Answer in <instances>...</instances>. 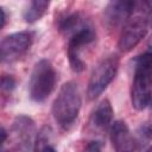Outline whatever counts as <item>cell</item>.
I'll use <instances>...</instances> for the list:
<instances>
[{
	"mask_svg": "<svg viewBox=\"0 0 152 152\" xmlns=\"http://www.w3.org/2000/svg\"><path fill=\"white\" fill-rule=\"evenodd\" d=\"M131 101L137 110L145 109L152 101V50L144 52L134 61Z\"/></svg>",
	"mask_w": 152,
	"mask_h": 152,
	"instance_id": "cell-1",
	"label": "cell"
},
{
	"mask_svg": "<svg viewBox=\"0 0 152 152\" xmlns=\"http://www.w3.org/2000/svg\"><path fill=\"white\" fill-rule=\"evenodd\" d=\"M82 106V99L80 88L76 82H65L53 103H52V115L55 121L64 129L70 128L76 121Z\"/></svg>",
	"mask_w": 152,
	"mask_h": 152,
	"instance_id": "cell-2",
	"label": "cell"
},
{
	"mask_svg": "<svg viewBox=\"0 0 152 152\" xmlns=\"http://www.w3.org/2000/svg\"><path fill=\"white\" fill-rule=\"evenodd\" d=\"M56 70L49 59L38 61L31 72L28 82V94L32 101L44 102L53 91L56 86Z\"/></svg>",
	"mask_w": 152,
	"mask_h": 152,
	"instance_id": "cell-3",
	"label": "cell"
},
{
	"mask_svg": "<svg viewBox=\"0 0 152 152\" xmlns=\"http://www.w3.org/2000/svg\"><path fill=\"white\" fill-rule=\"evenodd\" d=\"M118 69L119 57L116 55H109L102 58L96 64V66L90 74L88 82L87 95L89 100H95L103 93V90L110 84V82L116 76Z\"/></svg>",
	"mask_w": 152,
	"mask_h": 152,
	"instance_id": "cell-4",
	"label": "cell"
},
{
	"mask_svg": "<svg viewBox=\"0 0 152 152\" xmlns=\"http://www.w3.org/2000/svg\"><path fill=\"white\" fill-rule=\"evenodd\" d=\"M95 39H96V32L90 23L68 38L66 53H68L69 64L72 71L81 72L84 70L86 62L82 58L83 50L84 48L93 44Z\"/></svg>",
	"mask_w": 152,
	"mask_h": 152,
	"instance_id": "cell-5",
	"label": "cell"
},
{
	"mask_svg": "<svg viewBox=\"0 0 152 152\" xmlns=\"http://www.w3.org/2000/svg\"><path fill=\"white\" fill-rule=\"evenodd\" d=\"M34 33L32 31H20L2 38L0 44L1 61L12 63L23 57L32 46Z\"/></svg>",
	"mask_w": 152,
	"mask_h": 152,
	"instance_id": "cell-6",
	"label": "cell"
},
{
	"mask_svg": "<svg viewBox=\"0 0 152 152\" xmlns=\"http://www.w3.org/2000/svg\"><path fill=\"white\" fill-rule=\"evenodd\" d=\"M148 27L147 19L141 15L131 17L120 32V37L118 40V48L121 52H129L133 50L140 40L146 36Z\"/></svg>",
	"mask_w": 152,
	"mask_h": 152,
	"instance_id": "cell-7",
	"label": "cell"
},
{
	"mask_svg": "<svg viewBox=\"0 0 152 152\" xmlns=\"http://www.w3.org/2000/svg\"><path fill=\"white\" fill-rule=\"evenodd\" d=\"M12 133L17 147L21 152H28L34 146L36 125L34 121L26 115H18L12 126Z\"/></svg>",
	"mask_w": 152,
	"mask_h": 152,
	"instance_id": "cell-8",
	"label": "cell"
},
{
	"mask_svg": "<svg viewBox=\"0 0 152 152\" xmlns=\"http://www.w3.org/2000/svg\"><path fill=\"white\" fill-rule=\"evenodd\" d=\"M138 4L134 1H122L115 0L110 1L103 8V20L107 27L115 28L125 23L132 17Z\"/></svg>",
	"mask_w": 152,
	"mask_h": 152,
	"instance_id": "cell-9",
	"label": "cell"
},
{
	"mask_svg": "<svg viewBox=\"0 0 152 152\" xmlns=\"http://www.w3.org/2000/svg\"><path fill=\"white\" fill-rule=\"evenodd\" d=\"M109 137L115 152H135L137 141L125 121H114L109 128Z\"/></svg>",
	"mask_w": 152,
	"mask_h": 152,
	"instance_id": "cell-10",
	"label": "cell"
},
{
	"mask_svg": "<svg viewBox=\"0 0 152 152\" xmlns=\"http://www.w3.org/2000/svg\"><path fill=\"white\" fill-rule=\"evenodd\" d=\"M112 120H113V107L109 100L104 99L94 109L90 116V125L97 131H104L108 127L110 128Z\"/></svg>",
	"mask_w": 152,
	"mask_h": 152,
	"instance_id": "cell-11",
	"label": "cell"
},
{
	"mask_svg": "<svg viewBox=\"0 0 152 152\" xmlns=\"http://www.w3.org/2000/svg\"><path fill=\"white\" fill-rule=\"evenodd\" d=\"M87 24H89V21L81 13L75 12V13H69L63 18H61L58 21V28L65 37L69 38L74 33L83 28Z\"/></svg>",
	"mask_w": 152,
	"mask_h": 152,
	"instance_id": "cell-12",
	"label": "cell"
},
{
	"mask_svg": "<svg viewBox=\"0 0 152 152\" xmlns=\"http://www.w3.org/2000/svg\"><path fill=\"white\" fill-rule=\"evenodd\" d=\"M49 6H50V2L44 0H33L27 2L23 11L24 20L28 24H33L38 21L46 13Z\"/></svg>",
	"mask_w": 152,
	"mask_h": 152,
	"instance_id": "cell-13",
	"label": "cell"
},
{
	"mask_svg": "<svg viewBox=\"0 0 152 152\" xmlns=\"http://www.w3.org/2000/svg\"><path fill=\"white\" fill-rule=\"evenodd\" d=\"M15 78L12 75H2L1 77V91L2 94H11L15 88Z\"/></svg>",
	"mask_w": 152,
	"mask_h": 152,
	"instance_id": "cell-14",
	"label": "cell"
},
{
	"mask_svg": "<svg viewBox=\"0 0 152 152\" xmlns=\"http://www.w3.org/2000/svg\"><path fill=\"white\" fill-rule=\"evenodd\" d=\"M83 152H102V151H101V144H100L99 141H95V140L89 141V142L84 146Z\"/></svg>",
	"mask_w": 152,
	"mask_h": 152,
	"instance_id": "cell-15",
	"label": "cell"
},
{
	"mask_svg": "<svg viewBox=\"0 0 152 152\" xmlns=\"http://www.w3.org/2000/svg\"><path fill=\"white\" fill-rule=\"evenodd\" d=\"M140 135L146 138V139H150L152 138V125H145L141 127L140 129Z\"/></svg>",
	"mask_w": 152,
	"mask_h": 152,
	"instance_id": "cell-16",
	"label": "cell"
},
{
	"mask_svg": "<svg viewBox=\"0 0 152 152\" xmlns=\"http://www.w3.org/2000/svg\"><path fill=\"white\" fill-rule=\"evenodd\" d=\"M0 13H1V27H4L5 26V24H6V18H7V15H6V11H5V8L4 7H0Z\"/></svg>",
	"mask_w": 152,
	"mask_h": 152,
	"instance_id": "cell-17",
	"label": "cell"
},
{
	"mask_svg": "<svg viewBox=\"0 0 152 152\" xmlns=\"http://www.w3.org/2000/svg\"><path fill=\"white\" fill-rule=\"evenodd\" d=\"M42 152H57V150L55 148V146H53V145H50V146H48L46 148H44Z\"/></svg>",
	"mask_w": 152,
	"mask_h": 152,
	"instance_id": "cell-18",
	"label": "cell"
},
{
	"mask_svg": "<svg viewBox=\"0 0 152 152\" xmlns=\"http://www.w3.org/2000/svg\"><path fill=\"white\" fill-rule=\"evenodd\" d=\"M150 46H151V49H152V37H151V40H150Z\"/></svg>",
	"mask_w": 152,
	"mask_h": 152,
	"instance_id": "cell-19",
	"label": "cell"
},
{
	"mask_svg": "<svg viewBox=\"0 0 152 152\" xmlns=\"http://www.w3.org/2000/svg\"><path fill=\"white\" fill-rule=\"evenodd\" d=\"M147 152H152V147H151V148H150V150H148Z\"/></svg>",
	"mask_w": 152,
	"mask_h": 152,
	"instance_id": "cell-20",
	"label": "cell"
}]
</instances>
